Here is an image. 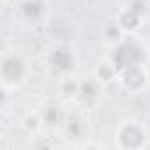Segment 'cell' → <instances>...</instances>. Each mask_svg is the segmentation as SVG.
<instances>
[{
    "label": "cell",
    "mask_w": 150,
    "mask_h": 150,
    "mask_svg": "<svg viewBox=\"0 0 150 150\" xmlns=\"http://www.w3.org/2000/svg\"><path fill=\"white\" fill-rule=\"evenodd\" d=\"M115 21L117 25L122 28V32L125 35H136L141 28H143V23H145V11L134 4L131 6H125L122 7L117 16H115Z\"/></svg>",
    "instance_id": "9c48e42d"
},
{
    "label": "cell",
    "mask_w": 150,
    "mask_h": 150,
    "mask_svg": "<svg viewBox=\"0 0 150 150\" xmlns=\"http://www.w3.org/2000/svg\"><path fill=\"white\" fill-rule=\"evenodd\" d=\"M23 127H25V131H28L30 134H34V136H37L42 129H44V120H42V115H41V111L39 110H34V111H30V113H27L25 117H23Z\"/></svg>",
    "instance_id": "7c38bea8"
},
{
    "label": "cell",
    "mask_w": 150,
    "mask_h": 150,
    "mask_svg": "<svg viewBox=\"0 0 150 150\" xmlns=\"http://www.w3.org/2000/svg\"><path fill=\"white\" fill-rule=\"evenodd\" d=\"M80 85H81V80H78L76 72L67 74V76H62L60 80H57L60 99L65 101V103H72L74 104V101H76V97H78V92H80Z\"/></svg>",
    "instance_id": "30bf717a"
},
{
    "label": "cell",
    "mask_w": 150,
    "mask_h": 150,
    "mask_svg": "<svg viewBox=\"0 0 150 150\" xmlns=\"http://www.w3.org/2000/svg\"><path fill=\"white\" fill-rule=\"evenodd\" d=\"M148 81H150V74H148L146 65L125 69V71L118 72V76H117L118 87L129 96H138V94L145 92V88L148 87Z\"/></svg>",
    "instance_id": "8992f818"
},
{
    "label": "cell",
    "mask_w": 150,
    "mask_h": 150,
    "mask_svg": "<svg viewBox=\"0 0 150 150\" xmlns=\"http://www.w3.org/2000/svg\"><path fill=\"white\" fill-rule=\"evenodd\" d=\"M32 74L28 55L20 48H6L0 57V83L4 94H11L25 87Z\"/></svg>",
    "instance_id": "6da1fadb"
},
{
    "label": "cell",
    "mask_w": 150,
    "mask_h": 150,
    "mask_svg": "<svg viewBox=\"0 0 150 150\" xmlns=\"http://www.w3.org/2000/svg\"><path fill=\"white\" fill-rule=\"evenodd\" d=\"M103 94H104V83L96 74H92V76L81 80L80 92H78V97L74 101V104L83 108V110H92L101 103Z\"/></svg>",
    "instance_id": "52a82bcc"
},
{
    "label": "cell",
    "mask_w": 150,
    "mask_h": 150,
    "mask_svg": "<svg viewBox=\"0 0 150 150\" xmlns=\"http://www.w3.org/2000/svg\"><path fill=\"white\" fill-rule=\"evenodd\" d=\"M16 9L20 21L30 28H39L48 23L50 18L48 0H20Z\"/></svg>",
    "instance_id": "5b68a950"
},
{
    "label": "cell",
    "mask_w": 150,
    "mask_h": 150,
    "mask_svg": "<svg viewBox=\"0 0 150 150\" xmlns=\"http://www.w3.org/2000/svg\"><path fill=\"white\" fill-rule=\"evenodd\" d=\"M64 138L67 139H83L88 134V120L85 117V110L74 106L72 111L65 113V118L60 125Z\"/></svg>",
    "instance_id": "ba28073f"
},
{
    "label": "cell",
    "mask_w": 150,
    "mask_h": 150,
    "mask_svg": "<svg viewBox=\"0 0 150 150\" xmlns=\"http://www.w3.org/2000/svg\"><path fill=\"white\" fill-rule=\"evenodd\" d=\"M115 146L122 150H141L150 145L146 125L134 117L122 118L115 127Z\"/></svg>",
    "instance_id": "277c9868"
},
{
    "label": "cell",
    "mask_w": 150,
    "mask_h": 150,
    "mask_svg": "<svg viewBox=\"0 0 150 150\" xmlns=\"http://www.w3.org/2000/svg\"><path fill=\"white\" fill-rule=\"evenodd\" d=\"M41 115H42V120H44V127H60L64 118H65V113L58 104L51 103V104H46L42 106V110H39Z\"/></svg>",
    "instance_id": "8fae6325"
},
{
    "label": "cell",
    "mask_w": 150,
    "mask_h": 150,
    "mask_svg": "<svg viewBox=\"0 0 150 150\" xmlns=\"http://www.w3.org/2000/svg\"><path fill=\"white\" fill-rule=\"evenodd\" d=\"M96 76L106 85V83H110V81H117V76H118V72H117V69L113 67V64L108 60V58H104L99 65H97V69H96Z\"/></svg>",
    "instance_id": "4fadbf2b"
},
{
    "label": "cell",
    "mask_w": 150,
    "mask_h": 150,
    "mask_svg": "<svg viewBox=\"0 0 150 150\" xmlns=\"http://www.w3.org/2000/svg\"><path fill=\"white\" fill-rule=\"evenodd\" d=\"M117 72H122L131 67L148 65L150 60V50L146 42L136 34V35H125L122 41H118L115 46L110 48V53L106 57Z\"/></svg>",
    "instance_id": "7a4b0ae2"
},
{
    "label": "cell",
    "mask_w": 150,
    "mask_h": 150,
    "mask_svg": "<svg viewBox=\"0 0 150 150\" xmlns=\"http://www.w3.org/2000/svg\"><path fill=\"white\" fill-rule=\"evenodd\" d=\"M80 64L78 51L71 42H53L44 51V67L48 74L55 80H60L62 76L76 72Z\"/></svg>",
    "instance_id": "3957f363"
},
{
    "label": "cell",
    "mask_w": 150,
    "mask_h": 150,
    "mask_svg": "<svg viewBox=\"0 0 150 150\" xmlns=\"http://www.w3.org/2000/svg\"><path fill=\"white\" fill-rule=\"evenodd\" d=\"M125 37V34L122 32V28L117 25V21L113 20L110 25H106L104 27V30H103V39H104V42L111 48V46H115L118 41H122Z\"/></svg>",
    "instance_id": "5bb4252c"
}]
</instances>
